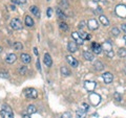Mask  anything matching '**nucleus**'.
I'll return each mask as SVG.
<instances>
[{
  "mask_svg": "<svg viewBox=\"0 0 126 118\" xmlns=\"http://www.w3.org/2000/svg\"><path fill=\"white\" fill-rule=\"evenodd\" d=\"M0 115L2 118H14V114H13V110L11 109L9 105H3L0 111Z\"/></svg>",
  "mask_w": 126,
  "mask_h": 118,
  "instance_id": "nucleus-1",
  "label": "nucleus"
},
{
  "mask_svg": "<svg viewBox=\"0 0 126 118\" xmlns=\"http://www.w3.org/2000/svg\"><path fill=\"white\" fill-rule=\"evenodd\" d=\"M102 50H104L105 54L108 58H113V56H115V52H113V50H112V45L109 41H105L103 43V45H102Z\"/></svg>",
  "mask_w": 126,
  "mask_h": 118,
  "instance_id": "nucleus-2",
  "label": "nucleus"
},
{
  "mask_svg": "<svg viewBox=\"0 0 126 118\" xmlns=\"http://www.w3.org/2000/svg\"><path fill=\"white\" fill-rule=\"evenodd\" d=\"M88 99H89L90 104H92L93 106H98L101 103V96L98 93H94V92H92L89 94Z\"/></svg>",
  "mask_w": 126,
  "mask_h": 118,
  "instance_id": "nucleus-3",
  "label": "nucleus"
},
{
  "mask_svg": "<svg viewBox=\"0 0 126 118\" xmlns=\"http://www.w3.org/2000/svg\"><path fill=\"white\" fill-rule=\"evenodd\" d=\"M24 95L27 98H33V99H35V98H37V96H38V92L35 88H27L24 90Z\"/></svg>",
  "mask_w": 126,
  "mask_h": 118,
  "instance_id": "nucleus-4",
  "label": "nucleus"
},
{
  "mask_svg": "<svg viewBox=\"0 0 126 118\" xmlns=\"http://www.w3.org/2000/svg\"><path fill=\"white\" fill-rule=\"evenodd\" d=\"M10 25H11L12 28L15 29V30H20L22 28V23H21V21L19 20L18 18L12 19L11 22H10Z\"/></svg>",
  "mask_w": 126,
  "mask_h": 118,
  "instance_id": "nucleus-5",
  "label": "nucleus"
},
{
  "mask_svg": "<svg viewBox=\"0 0 126 118\" xmlns=\"http://www.w3.org/2000/svg\"><path fill=\"white\" fill-rule=\"evenodd\" d=\"M116 14L119 16L120 18H125L126 16V6L125 5H118L116 7Z\"/></svg>",
  "mask_w": 126,
  "mask_h": 118,
  "instance_id": "nucleus-6",
  "label": "nucleus"
},
{
  "mask_svg": "<svg viewBox=\"0 0 126 118\" xmlns=\"http://www.w3.org/2000/svg\"><path fill=\"white\" fill-rule=\"evenodd\" d=\"M86 24H87L86 26H87L90 30H96V29H98V27H99V23H98L96 19H90Z\"/></svg>",
  "mask_w": 126,
  "mask_h": 118,
  "instance_id": "nucleus-7",
  "label": "nucleus"
},
{
  "mask_svg": "<svg viewBox=\"0 0 126 118\" xmlns=\"http://www.w3.org/2000/svg\"><path fill=\"white\" fill-rule=\"evenodd\" d=\"M102 77H103V81L105 82V84H111L113 81V75L110 72H105L102 74Z\"/></svg>",
  "mask_w": 126,
  "mask_h": 118,
  "instance_id": "nucleus-8",
  "label": "nucleus"
},
{
  "mask_svg": "<svg viewBox=\"0 0 126 118\" xmlns=\"http://www.w3.org/2000/svg\"><path fill=\"white\" fill-rule=\"evenodd\" d=\"M66 61H67L68 64L72 67H74V68H76V67L79 66V62L74 57H72V56H67V57H66Z\"/></svg>",
  "mask_w": 126,
  "mask_h": 118,
  "instance_id": "nucleus-9",
  "label": "nucleus"
},
{
  "mask_svg": "<svg viewBox=\"0 0 126 118\" xmlns=\"http://www.w3.org/2000/svg\"><path fill=\"white\" fill-rule=\"evenodd\" d=\"M67 49H68V51H70V52H76L77 50H78V44L76 42H75L74 40L73 41H70V42H68V45H67Z\"/></svg>",
  "mask_w": 126,
  "mask_h": 118,
  "instance_id": "nucleus-10",
  "label": "nucleus"
},
{
  "mask_svg": "<svg viewBox=\"0 0 126 118\" xmlns=\"http://www.w3.org/2000/svg\"><path fill=\"white\" fill-rule=\"evenodd\" d=\"M92 50L94 51V53L96 54H100L102 52V46L100 44H98V43L94 42L92 44Z\"/></svg>",
  "mask_w": 126,
  "mask_h": 118,
  "instance_id": "nucleus-11",
  "label": "nucleus"
},
{
  "mask_svg": "<svg viewBox=\"0 0 126 118\" xmlns=\"http://www.w3.org/2000/svg\"><path fill=\"white\" fill-rule=\"evenodd\" d=\"M72 37H73V40L76 42L78 45H82V44H83V41H84V40H82L81 37L79 36V34H78V33H76V31L72 33Z\"/></svg>",
  "mask_w": 126,
  "mask_h": 118,
  "instance_id": "nucleus-12",
  "label": "nucleus"
},
{
  "mask_svg": "<svg viewBox=\"0 0 126 118\" xmlns=\"http://www.w3.org/2000/svg\"><path fill=\"white\" fill-rule=\"evenodd\" d=\"M84 87H85V89L87 90V91L94 92V88H96V83H94V82H85Z\"/></svg>",
  "mask_w": 126,
  "mask_h": 118,
  "instance_id": "nucleus-13",
  "label": "nucleus"
},
{
  "mask_svg": "<svg viewBox=\"0 0 126 118\" xmlns=\"http://www.w3.org/2000/svg\"><path fill=\"white\" fill-rule=\"evenodd\" d=\"M43 62H44L46 67H52V65H53V60H52V58H50V56L48 53L44 54V57H43Z\"/></svg>",
  "mask_w": 126,
  "mask_h": 118,
  "instance_id": "nucleus-14",
  "label": "nucleus"
},
{
  "mask_svg": "<svg viewBox=\"0 0 126 118\" xmlns=\"http://www.w3.org/2000/svg\"><path fill=\"white\" fill-rule=\"evenodd\" d=\"M83 57H84V59L86 61H89V62L94 61V53L92 51H89V50H85V51L83 52Z\"/></svg>",
  "mask_w": 126,
  "mask_h": 118,
  "instance_id": "nucleus-15",
  "label": "nucleus"
},
{
  "mask_svg": "<svg viewBox=\"0 0 126 118\" xmlns=\"http://www.w3.org/2000/svg\"><path fill=\"white\" fill-rule=\"evenodd\" d=\"M76 117L77 118H86V110L83 108H80L79 110H77Z\"/></svg>",
  "mask_w": 126,
  "mask_h": 118,
  "instance_id": "nucleus-16",
  "label": "nucleus"
},
{
  "mask_svg": "<svg viewBox=\"0 0 126 118\" xmlns=\"http://www.w3.org/2000/svg\"><path fill=\"white\" fill-rule=\"evenodd\" d=\"M94 69H96L97 71H102V70L104 69V65H103V63H102L101 61H94Z\"/></svg>",
  "mask_w": 126,
  "mask_h": 118,
  "instance_id": "nucleus-17",
  "label": "nucleus"
},
{
  "mask_svg": "<svg viewBox=\"0 0 126 118\" xmlns=\"http://www.w3.org/2000/svg\"><path fill=\"white\" fill-rule=\"evenodd\" d=\"M16 60H17V57H16V54H14V53H10L5 59L7 64H13V63L16 62Z\"/></svg>",
  "mask_w": 126,
  "mask_h": 118,
  "instance_id": "nucleus-18",
  "label": "nucleus"
},
{
  "mask_svg": "<svg viewBox=\"0 0 126 118\" xmlns=\"http://www.w3.org/2000/svg\"><path fill=\"white\" fill-rule=\"evenodd\" d=\"M20 59L24 64H29V63H31V61H32V58L27 53H22L20 56Z\"/></svg>",
  "mask_w": 126,
  "mask_h": 118,
  "instance_id": "nucleus-19",
  "label": "nucleus"
},
{
  "mask_svg": "<svg viewBox=\"0 0 126 118\" xmlns=\"http://www.w3.org/2000/svg\"><path fill=\"white\" fill-rule=\"evenodd\" d=\"M99 20H100V22H101L104 26H108V25H109V20L107 19V17H105L104 15H100V16H99Z\"/></svg>",
  "mask_w": 126,
  "mask_h": 118,
  "instance_id": "nucleus-20",
  "label": "nucleus"
},
{
  "mask_svg": "<svg viewBox=\"0 0 126 118\" xmlns=\"http://www.w3.org/2000/svg\"><path fill=\"white\" fill-rule=\"evenodd\" d=\"M60 72H61V74H62L63 76H69L70 75V70L67 68V67H65V66L61 67Z\"/></svg>",
  "mask_w": 126,
  "mask_h": 118,
  "instance_id": "nucleus-21",
  "label": "nucleus"
},
{
  "mask_svg": "<svg viewBox=\"0 0 126 118\" xmlns=\"http://www.w3.org/2000/svg\"><path fill=\"white\" fill-rule=\"evenodd\" d=\"M25 25L26 26H29V27H32V26H34V20H33V18L30 17V16H25Z\"/></svg>",
  "mask_w": 126,
  "mask_h": 118,
  "instance_id": "nucleus-22",
  "label": "nucleus"
},
{
  "mask_svg": "<svg viewBox=\"0 0 126 118\" xmlns=\"http://www.w3.org/2000/svg\"><path fill=\"white\" fill-rule=\"evenodd\" d=\"M30 10H31V12H32V13H33L35 16H36L37 18L40 17V11H39V9H38L37 6L33 5V6H31V9H30Z\"/></svg>",
  "mask_w": 126,
  "mask_h": 118,
  "instance_id": "nucleus-23",
  "label": "nucleus"
},
{
  "mask_svg": "<svg viewBox=\"0 0 126 118\" xmlns=\"http://www.w3.org/2000/svg\"><path fill=\"white\" fill-rule=\"evenodd\" d=\"M18 73L20 75H25L27 73V67L26 66H19L18 67Z\"/></svg>",
  "mask_w": 126,
  "mask_h": 118,
  "instance_id": "nucleus-24",
  "label": "nucleus"
},
{
  "mask_svg": "<svg viewBox=\"0 0 126 118\" xmlns=\"http://www.w3.org/2000/svg\"><path fill=\"white\" fill-rule=\"evenodd\" d=\"M78 34H79V36L81 37L82 40H89L90 39V36L87 35V33L84 31V30H80V33H78Z\"/></svg>",
  "mask_w": 126,
  "mask_h": 118,
  "instance_id": "nucleus-25",
  "label": "nucleus"
},
{
  "mask_svg": "<svg viewBox=\"0 0 126 118\" xmlns=\"http://www.w3.org/2000/svg\"><path fill=\"white\" fill-rule=\"evenodd\" d=\"M26 111H27V114H34V113H36L37 112V109H36V107H35L34 105H30L29 107H27V109H26Z\"/></svg>",
  "mask_w": 126,
  "mask_h": 118,
  "instance_id": "nucleus-26",
  "label": "nucleus"
},
{
  "mask_svg": "<svg viewBox=\"0 0 126 118\" xmlns=\"http://www.w3.org/2000/svg\"><path fill=\"white\" fill-rule=\"evenodd\" d=\"M56 14H57V16L60 19H63V20H64V19L66 18V16H65V14L63 13V11L61 10V9H57L56 10Z\"/></svg>",
  "mask_w": 126,
  "mask_h": 118,
  "instance_id": "nucleus-27",
  "label": "nucleus"
},
{
  "mask_svg": "<svg viewBox=\"0 0 126 118\" xmlns=\"http://www.w3.org/2000/svg\"><path fill=\"white\" fill-rule=\"evenodd\" d=\"M13 47H14L15 50H22L23 45H22L21 42H15L14 44H13Z\"/></svg>",
  "mask_w": 126,
  "mask_h": 118,
  "instance_id": "nucleus-28",
  "label": "nucleus"
},
{
  "mask_svg": "<svg viewBox=\"0 0 126 118\" xmlns=\"http://www.w3.org/2000/svg\"><path fill=\"white\" fill-rule=\"evenodd\" d=\"M60 6L63 7V9H67L69 6V1L68 0H61L60 1Z\"/></svg>",
  "mask_w": 126,
  "mask_h": 118,
  "instance_id": "nucleus-29",
  "label": "nucleus"
},
{
  "mask_svg": "<svg viewBox=\"0 0 126 118\" xmlns=\"http://www.w3.org/2000/svg\"><path fill=\"white\" fill-rule=\"evenodd\" d=\"M118 56L120 58H126V49L124 48H120L118 50Z\"/></svg>",
  "mask_w": 126,
  "mask_h": 118,
  "instance_id": "nucleus-30",
  "label": "nucleus"
},
{
  "mask_svg": "<svg viewBox=\"0 0 126 118\" xmlns=\"http://www.w3.org/2000/svg\"><path fill=\"white\" fill-rule=\"evenodd\" d=\"M59 26H60V28L63 31H67L68 30V25L66 24L65 22H60V23H59Z\"/></svg>",
  "mask_w": 126,
  "mask_h": 118,
  "instance_id": "nucleus-31",
  "label": "nucleus"
},
{
  "mask_svg": "<svg viewBox=\"0 0 126 118\" xmlns=\"http://www.w3.org/2000/svg\"><path fill=\"white\" fill-rule=\"evenodd\" d=\"M111 35L115 36V37H118L120 35V29L117 28V27H113V28L111 29Z\"/></svg>",
  "mask_w": 126,
  "mask_h": 118,
  "instance_id": "nucleus-32",
  "label": "nucleus"
},
{
  "mask_svg": "<svg viewBox=\"0 0 126 118\" xmlns=\"http://www.w3.org/2000/svg\"><path fill=\"white\" fill-rule=\"evenodd\" d=\"M113 98H115V100H117V101L122 100V96H121V94L119 92H116L115 94H113Z\"/></svg>",
  "mask_w": 126,
  "mask_h": 118,
  "instance_id": "nucleus-33",
  "label": "nucleus"
},
{
  "mask_svg": "<svg viewBox=\"0 0 126 118\" xmlns=\"http://www.w3.org/2000/svg\"><path fill=\"white\" fill-rule=\"evenodd\" d=\"M0 77H2V78H9L10 75H9V73H7L6 71H1V72H0Z\"/></svg>",
  "mask_w": 126,
  "mask_h": 118,
  "instance_id": "nucleus-34",
  "label": "nucleus"
},
{
  "mask_svg": "<svg viewBox=\"0 0 126 118\" xmlns=\"http://www.w3.org/2000/svg\"><path fill=\"white\" fill-rule=\"evenodd\" d=\"M70 117H72V113L65 112V113H63V114H62L60 118H70Z\"/></svg>",
  "mask_w": 126,
  "mask_h": 118,
  "instance_id": "nucleus-35",
  "label": "nucleus"
},
{
  "mask_svg": "<svg viewBox=\"0 0 126 118\" xmlns=\"http://www.w3.org/2000/svg\"><path fill=\"white\" fill-rule=\"evenodd\" d=\"M85 24H86V22L85 21H81L80 23H79V25H78V28L80 29V30H82L84 28V26H85Z\"/></svg>",
  "mask_w": 126,
  "mask_h": 118,
  "instance_id": "nucleus-36",
  "label": "nucleus"
},
{
  "mask_svg": "<svg viewBox=\"0 0 126 118\" xmlns=\"http://www.w3.org/2000/svg\"><path fill=\"white\" fill-rule=\"evenodd\" d=\"M52 15H53V10H52V7H48V9H47V17L50 18Z\"/></svg>",
  "mask_w": 126,
  "mask_h": 118,
  "instance_id": "nucleus-37",
  "label": "nucleus"
},
{
  "mask_svg": "<svg viewBox=\"0 0 126 118\" xmlns=\"http://www.w3.org/2000/svg\"><path fill=\"white\" fill-rule=\"evenodd\" d=\"M36 66H37V69L39 71H41V67H40V61H39V59H37V62H36Z\"/></svg>",
  "mask_w": 126,
  "mask_h": 118,
  "instance_id": "nucleus-38",
  "label": "nucleus"
},
{
  "mask_svg": "<svg viewBox=\"0 0 126 118\" xmlns=\"http://www.w3.org/2000/svg\"><path fill=\"white\" fill-rule=\"evenodd\" d=\"M94 13H97V14H101V13H102V9H101L100 6H98V7H97V10L94 11Z\"/></svg>",
  "mask_w": 126,
  "mask_h": 118,
  "instance_id": "nucleus-39",
  "label": "nucleus"
},
{
  "mask_svg": "<svg viewBox=\"0 0 126 118\" xmlns=\"http://www.w3.org/2000/svg\"><path fill=\"white\" fill-rule=\"evenodd\" d=\"M121 27H122V30H123L124 33L126 34V24H122V26H121Z\"/></svg>",
  "mask_w": 126,
  "mask_h": 118,
  "instance_id": "nucleus-40",
  "label": "nucleus"
},
{
  "mask_svg": "<svg viewBox=\"0 0 126 118\" xmlns=\"http://www.w3.org/2000/svg\"><path fill=\"white\" fill-rule=\"evenodd\" d=\"M12 3H15V4H20V2L18 0H12Z\"/></svg>",
  "mask_w": 126,
  "mask_h": 118,
  "instance_id": "nucleus-41",
  "label": "nucleus"
},
{
  "mask_svg": "<svg viewBox=\"0 0 126 118\" xmlns=\"http://www.w3.org/2000/svg\"><path fill=\"white\" fill-rule=\"evenodd\" d=\"M34 53H35V54H36V56L38 57V54H39V53H38V50H37L36 47H35V48H34Z\"/></svg>",
  "mask_w": 126,
  "mask_h": 118,
  "instance_id": "nucleus-42",
  "label": "nucleus"
},
{
  "mask_svg": "<svg viewBox=\"0 0 126 118\" xmlns=\"http://www.w3.org/2000/svg\"><path fill=\"white\" fill-rule=\"evenodd\" d=\"M83 107L85 108V110H87V109H89V106H88L87 104H83Z\"/></svg>",
  "mask_w": 126,
  "mask_h": 118,
  "instance_id": "nucleus-43",
  "label": "nucleus"
},
{
  "mask_svg": "<svg viewBox=\"0 0 126 118\" xmlns=\"http://www.w3.org/2000/svg\"><path fill=\"white\" fill-rule=\"evenodd\" d=\"M23 118H31L30 114H23Z\"/></svg>",
  "mask_w": 126,
  "mask_h": 118,
  "instance_id": "nucleus-44",
  "label": "nucleus"
},
{
  "mask_svg": "<svg viewBox=\"0 0 126 118\" xmlns=\"http://www.w3.org/2000/svg\"><path fill=\"white\" fill-rule=\"evenodd\" d=\"M19 2H20V4H23V3H25L26 2V0H18Z\"/></svg>",
  "mask_w": 126,
  "mask_h": 118,
  "instance_id": "nucleus-45",
  "label": "nucleus"
},
{
  "mask_svg": "<svg viewBox=\"0 0 126 118\" xmlns=\"http://www.w3.org/2000/svg\"><path fill=\"white\" fill-rule=\"evenodd\" d=\"M11 10H13V11H15V10H16V7H15V5H11Z\"/></svg>",
  "mask_w": 126,
  "mask_h": 118,
  "instance_id": "nucleus-46",
  "label": "nucleus"
},
{
  "mask_svg": "<svg viewBox=\"0 0 126 118\" xmlns=\"http://www.w3.org/2000/svg\"><path fill=\"white\" fill-rule=\"evenodd\" d=\"M94 2H101V1H105V0H94Z\"/></svg>",
  "mask_w": 126,
  "mask_h": 118,
  "instance_id": "nucleus-47",
  "label": "nucleus"
},
{
  "mask_svg": "<svg viewBox=\"0 0 126 118\" xmlns=\"http://www.w3.org/2000/svg\"><path fill=\"white\" fill-rule=\"evenodd\" d=\"M124 41H125V43H126V35L124 36Z\"/></svg>",
  "mask_w": 126,
  "mask_h": 118,
  "instance_id": "nucleus-48",
  "label": "nucleus"
},
{
  "mask_svg": "<svg viewBox=\"0 0 126 118\" xmlns=\"http://www.w3.org/2000/svg\"><path fill=\"white\" fill-rule=\"evenodd\" d=\"M124 73L126 74V67H125V68H124Z\"/></svg>",
  "mask_w": 126,
  "mask_h": 118,
  "instance_id": "nucleus-49",
  "label": "nucleus"
},
{
  "mask_svg": "<svg viewBox=\"0 0 126 118\" xmlns=\"http://www.w3.org/2000/svg\"><path fill=\"white\" fill-rule=\"evenodd\" d=\"M1 51H2V47L0 46V52H1Z\"/></svg>",
  "mask_w": 126,
  "mask_h": 118,
  "instance_id": "nucleus-50",
  "label": "nucleus"
},
{
  "mask_svg": "<svg viewBox=\"0 0 126 118\" xmlns=\"http://www.w3.org/2000/svg\"><path fill=\"white\" fill-rule=\"evenodd\" d=\"M47 1H50V0H47Z\"/></svg>",
  "mask_w": 126,
  "mask_h": 118,
  "instance_id": "nucleus-51",
  "label": "nucleus"
}]
</instances>
